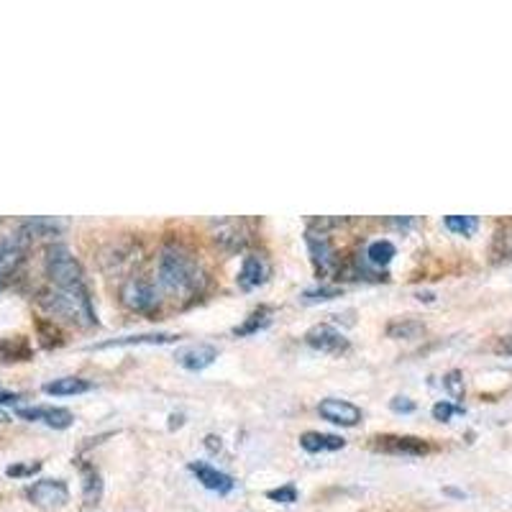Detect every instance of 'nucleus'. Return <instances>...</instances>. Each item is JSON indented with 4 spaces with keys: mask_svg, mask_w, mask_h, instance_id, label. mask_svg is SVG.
I'll list each match as a JSON object with an SVG mask.
<instances>
[{
    "mask_svg": "<svg viewBox=\"0 0 512 512\" xmlns=\"http://www.w3.org/2000/svg\"><path fill=\"white\" fill-rule=\"evenodd\" d=\"M159 282L175 295H192L203 285V269L180 246H167L159 254Z\"/></svg>",
    "mask_w": 512,
    "mask_h": 512,
    "instance_id": "obj_1",
    "label": "nucleus"
},
{
    "mask_svg": "<svg viewBox=\"0 0 512 512\" xmlns=\"http://www.w3.org/2000/svg\"><path fill=\"white\" fill-rule=\"evenodd\" d=\"M41 305L52 315H59V318L77 323L82 328H90L98 323L88 290H59V287H52V290L41 295Z\"/></svg>",
    "mask_w": 512,
    "mask_h": 512,
    "instance_id": "obj_2",
    "label": "nucleus"
},
{
    "mask_svg": "<svg viewBox=\"0 0 512 512\" xmlns=\"http://www.w3.org/2000/svg\"><path fill=\"white\" fill-rule=\"evenodd\" d=\"M44 262H47V274L54 287H59V290H88L80 262L64 244L49 246Z\"/></svg>",
    "mask_w": 512,
    "mask_h": 512,
    "instance_id": "obj_3",
    "label": "nucleus"
},
{
    "mask_svg": "<svg viewBox=\"0 0 512 512\" xmlns=\"http://www.w3.org/2000/svg\"><path fill=\"white\" fill-rule=\"evenodd\" d=\"M26 497L39 510H59L70 502V487L62 479H39L26 489Z\"/></svg>",
    "mask_w": 512,
    "mask_h": 512,
    "instance_id": "obj_4",
    "label": "nucleus"
},
{
    "mask_svg": "<svg viewBox=\"0 0 512 512\" xmlns=\"http://www.w3.org/2000/svg\"><path fill=\"white\" fill-rule=\"evenodd\" d=\"M121 303L128 310H136V313H149L157 305V290H154L152 282L131 277L121 285Z\"/></svg>",
    "mask_w": 512,
    "mask_h": 512,
    "instance_id": "obj_5",
    "label": "nucleus"
},
{
    "mask_svg": "<svg viewBox=\"0 0 512 512\" xmlns=\"http://www.w3.org/2000/svg\"><path fill=\"white\" fill-rule=\"evenodd\" d=\"M305 344L310 349L320 351V354H344V351H349V338L338 328L328 326V323H318V326L310 328L305 333Z\"/></svg>",
    "mask_w": 512,
    "mask_h": 512,
    "instance_id": "obj_6",
    "label": "nucleus"
},
{
    "mask_svg": "<svg viewBox=\"0 0 512 512\" xmlns=\"http://www.w3.org/2000/svg\"><path fill=\"white\" fill-rule=\"evenodd\" d=\"M305 244H308L310 259H313V267L318 274H331L338 269V259H336V249L331 246V241L326 239V233H315L308 231L305 233Z\"/></svg>",
    "mask_w": 512,
    "mask_h": 512,
    "instance_id": "obj_7",
    "label": "nucleus"
},
{
    "mask_svg": "<svg viewBox=\"0 0 512 512\" xmlns=\"http://www.w3.org/2000/svg\"><path fill=\"white\" fill-rule=\"evenodd\" d=\"M320 418L328 420L333 425H344V428H354L361 423V408H356L354 402L338 400V397H326L318 405Z\"/></svg>",
    "mask_w": 512,
    "mask_h": 512,
    "instance_id": "obj_8",
    "label": "nucleus"
},
{
    "mask_svg": "<svg viewBox=\"0 0 512 512\" xmlns=\"http://www.w3.org/2000/svg\"><path fill=\"white\" fill-rule=\"evenodd\" d=\"M26 249H29V239H26L24 233L0 236V274H3V277L16 272L18 264L24 262Z\"/></svg>",
    "mask_w": 512,
    "mask_h": 512,
    "instance_id": "obj_9",
    "label": "nucleus"
},
{
    "mask_svg": "<svg viewBox=\"0 0 512 512\" xmlns=\"http://www.w3.org/2000/svg\"><path fill=\"white\" fill-rule=\"evenodd\" d=\"M374 448H379V451H384V454H395V456H423L431 451L428 443L420 441V438L415 436H382L377 438Z\"/></svg>",
    "mask_w": 512,
    "mask_h": 512,
    "instance_id": "obj_10",
    "label": "nucleus"
},
{
    "mask_svg": "<svg viewBox=\"0 0 512 512\" xmlns=\"http://www.w3.org/2000/svg\"><path fill=\"white\" fill-rule=\"evenodd\" d=\"M190 472L198 477V482L203 484L205 489H210V492H218V495H228V492H233V487H236V482H233L228 474L218 472L216 466L205 464V461H192Z\"/></svg>",
    "mask_w": 512,
    "mask_h": 512,
    "instance_id": "obj_11",
    "label": "nucleus"
},
{
    "mask_svg": "<svg viewBox=\"0 0 512 512\" xmlns=\"http://www.w3.org/2000/svg\"><path fill=\"white\" fill-rule=\"evenodd\" d=\"M18 418L29 420V423H44L49 428H57V431H64L72 425V413L64 408H18Z\"/></svg>",
    "mask_w": 512,
    "mask_h": 512,
    "instance_id": "obj_12",
    "label": "nucleus"
},
{
    "mask_svg": "<svg viewBox=\"0 0 512 512\" xmlns=\"http://www.w3.org/2000/svg\"><path fill=\"white\" fill-rule=\"evenodd\" d=\"M269 280V262L264 259L262 254H251L246 256L244 264H241L239 272V287L244 292L256 290V287H262L264 282Z\"/></svg>",
    "mask_w": 512,
    "mask_h": 512,
    "instance_id": "obj_13",
    "label": "nucleus"
},
{
    "mask_svg": "<svg viewBox=\"0 0 512 512\" xmlns=\"http://www.w3.org/2000/svg\"><path fill=\"white\" fill-rule=\"evenodd\" d=\"M218 359V349L213 344H195V346H187L177 354V364L187 372H203L208 369L213 361Z\"/></svg>",
    "mask_w": 512,
    "mask_h": 512,
    "instance_id": "obj_14",
    "label": "nucleus"
},
{
    "mask_svg": "<svg viewBox=\"0 0 512 512\" xmlns=\"http://www.w3.org/2000/svg\"><path fill=\"white\" fill-rule=\"evenodd\" d=\"M213 239H216V244L221 249L241 251L246 246V241H249V231H246L244 221H223L218 223Z\"/></svg>",
    "mask_w": 512,
    "mask_h": 512,
    "instance_id": "obj_15",
    "label": "nucleus"
},
{
    "mask_svg": "<svg viewBox=\"0 0 512 512\" xmlns=\"http://www.w3.org/2000/svg\"><path fill=\"white\" fill-rule=\"evenodd\" d=\"M300 446H303L308 454H328V451H341V448L346 446V441L341 436H333V433L308 431L300 436Z\"/></svg>",
    "mask_w": 512,
    "mask_h": 512,
    "instance_id": "obj_16",
    "label": "nucleus"
},
{
    "mask_svg": "<svg viewBox=\"0 0 512 512\" xmlns=\"http://www.w3.org/2000/svg\"><path fill=\"white\" fill-rule=\"evenodd\" d=\"M90 390H93V382H88V379H82V377H62L44 384V392L54 397L82 395V392H90Z\"/></svg>",
    "mask_w": 512,
    "mask_h": 512,
    "instance_id": "obj_17",
    "label": "nucleus"
},
{
    "mask_svg": "<svg viewBox=\"0 0 512 512\" xmlns=\"http://www.w3.org/2000/svg\"><path fill=\"white\" fill-rule=\"evenodd\" d=\"M177 341L175 333H146V336H126V338H116V341H108V344H98L95 349H113V346H159V344H172Z\"/></svg>",
    "mask_w": 512,
    "mask_h": 512,
    "instance_id": "obj_18",
    "label": "nucleus"
},
{
    "mask_svg": "<svg viewBox=\"0 0 512 512\" xmlns=\"http://www.w3.org/2000/svg\"><path fill=\"white\" fill-rule=\"evenodd\" d=\"M62 231V223H57L54 218H29V221L21 223L18 233H24L26 239H41V236H54V233Z\"/></svg>",
    "mask_w": 512,
    "mask_h": 512,
    "instance_id": "obj_19",
    "label": "nucleus"
},
{
    "mask_svg": "<svg viewBox=\"0 0 512 512\" xmlns=\"http://www.w3.org/2000/svg\"><path fill=\"white\" fill-rule=\"evenodd\" d=\"M425 333V326L420 320H395L387 326V336L397 338V341H413V338H420Z\"/></svg>",
    "mask_w": 512,
    "mask_h": 512,
    "instance_id": "obj_20",
    "label": "nucleus"
},
{
    "mask_svg": "<svg viewBox=\"0 0 512 512\" xmlns=\"http://www.w3.org/2000/svg\"><path fill=\"white\" fill-rule=\"evenodd\" d=\"M392 256H395V244L387 239L382 241H372L367 249V262L372 267H387L392 262Z\"/></svg>",
    "mask_w": 512,
    "mask_h": 512,
    "instance_id": "obj_21",
    "label": "nucleus"
},
{
    "mask_svg": "<svg viewBox=\"0 0 512 512\" xmlns=\"http://www.w3.org/2000/svg\"><path fill=\"white\" fill-rule=\"evenodd\" d=\"M443 226L451 233H459V236H472L479 228L477 216H446L443 218Z\"/></svg>",
    "mask_w": 512,
    "mask_h": 512,
    "instance_id": "obj_22",
    "label": "nucleus"
},
{
    "mask_svg": "<svg viewBox=\"0 0 512 512\" xmlns=\"http://www.w3.org/2000/svg\"><path fill=\"white\" fill-rule=\"evenodd\" d=\"M82 495L88 505H95L103 495V482H100V474L95 472L93 466H85V484H82Z\"/></svg>",
    "mask_w": 512,
    "mask_h": 512,
    "instance_id": "obj_23",
    "label": "nucleus"
},
{
    "mask_svg": "<svg viewBox=\"0 0 512 512\" xmlns=\"http://www.w3.org/2000/svg\"><path fill=\"white\" fill-rule=\"evenodd\" d=\"M269 326V310H256V313H251L249 318H246V323H241V326L233 328V333L236 336H251V333L262 331V328Z\"/></svg>",
    "mask_w": 512,
    "mask_h": 512,
    "instance_id": "obj_24",
    "label": "nucleus"
},
{
    "mask_svg": "<svg viewBox=\"0 0 512 512\" xmlns=\"http://www.w3.org/2000/svg\"><path fill=\"white\" fill-rule=\"evenodd\" d=\"M333 297H341V287L336 285H320L313 287V290L303 292V303L313 305V303H328Z\"/></svg>",
    "mask_w": 512,
    "mask_h": 512,
    "instance_id": "obj_25",
    "label": "nucleus"
},
{
    "mask_svg": "<svg viewBox=\"0 0 512 512\" xmlns=\"http://www.w3.org/2000/svg\"><path fill=\"white\" fill-rule=\"evenodd\" d=\"M492 256L495 259H512V226L497 233L495 244H492Z\"/></svg>",
    "mask_w": 512,
    "mask_h": 512,
    "instance_id": "obj_26",
    "label": "nucleus"
},
{
    "mask_svg": "<svg viewBox=\"0 0 512 512\" xmlns=\"http://www.w3.org/2000/svg\"><path fill=\"white\" fill-rule=\"evenodd\" d=\"M454 415H464V408L454 405V402H436L433 405V418L441 420V423H448Z\"/></svg>",
    "mask_w": 512,
    "mask_h": 512,
    "instance_id": "obj_27",
    "label": "nucleus"
},
{
    "mask_svg": "<svg viewBox=\"0 0 512 512\" xmlns=\"http://www.w3.org/2000/svg\"><path fill=\"white\" fill-rule=\"evenodd\" d=\"M267 497L272 502H282V505H292V502H297V489L292 487V484H287V487H280V489H269Z\"/></svg>",
    "mask_w": 512,
    "mask_h": 512,
    "instance_id": "obj_28",
    "label": "nucleus"
},
{
    "mask_svg": "<svg viewBox=\"0 0 512 512\" xmlns=\"http://www.w3.org/2000/svg\"><path fill=\"white\" fill-rule=\"evenodd\" d=\"M443 384H446V390L451 392L454 400H461V397H464V379H461V372H448Z\"/></svg>",
    "mask_w": 512,
    "mask_h": 512,
    "instance_id": "obj_29",
    "label": "nucleus"
},
{
    "mask_svg": "<svg viewBox=\"0 0 512 512\" xmlns=\"http://www.w3.org/2000/svg\"><path fill=\"white\" fill-rule=\"evenodd\" d=\"M41 469L39 461H34V464H18V466H8V477H31V474H36Z\"/></svg>",
    "mask_w": 512,
    "mask_h": 512,
    "instance_id": "obj_30",
    "label": "nucleus"
},
{
    "mask_svg": "<svg viewBox=\"0 0 512 512\" xmlns=\"http://www.w3.org/2000/svg\"><path fill=\"white\" fill-rule=\"evenodd\" d=\"M390 408L395 410V413H413L415 402L408 400V397H395V400L390 402Z\"/></svg>",
    "mask_w": 512,
    "mask_h": 512,
    "instance_id": "obj_31",
    "label": "nucleus"
},
{
    "mask_svg": "<svg viewBox=\"0 0 512 512\" xmlns=\"http://www.w3.org/2000/svg\"><path fill=\"white\" fill-rule=\"evenodd\" d=\"M497 351L505 356H512V336H502L500 344H497Z\"/></svg>",
    "mask_w": 512,
    "mask_h": 512,
    "instance_id": "obj_32",
    "label": "nucleus"
},
{
    "mask_svg": "<svg viewBox=\"0 0 512 512\" xmlns=\"http://www.w3.org/2000/svg\"><path fill=\"white\" fill-rule=\"evenodd\" d=\"M18 400H21V395H16V392H0V405H16Z\"/></svg>",
    "mask_w": 512,
    "mask_h": 512,
    "instance_id": "obj_33",
    "label": "nucleus"
},
{
    "mask_svg": "<svg viewBox=\"0 0 512 512\" xmlns=\"http://www.w3.org/2000/svg\"><path fill=\"white\" fill-rule=\"evenodd\" d=\"M205 441H208V448H213V451H216V448H221V438L208 436V438H205Z\"/></svg>",
    "mask_w": 512,
    "mask_h": 512,
    "instance_id": "obj_34",
    "label": "nucleus"
},
{
    "mask_svg": "<svg viewBox=\"0 0 512 512\" xmlns=\"http://www.w3.org/2000/svg\"><path fill=\"white\" fill-rule=\"evenodd\" d=\"M8 420H11L8 418V413H0V423H8Z\"/></svg>",
    "mask_w": 512,
    "mask_h": 512,
    "instance_id": "obj_35",
    "label": "nucleus"
},
{
    "mask_svg": "<svg viewBox=\"0 0 512 512\" xmlns=\"http://www.w3.org/2000/svg\"><path fill=\"white\" fill-rule=\"evenodd\" d=\"M3 282H6V277H3V274H0V290H3Z\"/></svg>",
    "mask_w": 512,
    "mask_h": 512,
    "instance_id": "obj_36",
    "label": "nucleus"
}]
</instances>
